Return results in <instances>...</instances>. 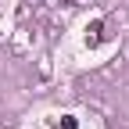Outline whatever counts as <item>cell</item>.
<instances>
[{
    "label": "cell",
    "instance_id": "obj_1",
    "mask_svg": "<svg viewBox=\"0 0 129 129\" xmlns=\"http://www.w3.org/2000/svg\"><path fill=\"white\" fill-rule=\"evenodd\" d=\"M101 29H104V22H93V25L86 29V32H90V36H86V40H90V47H97V43H101Z\"/></svg>",
    "mask_w": 129,
    "mask_h": 129
},
{
    "label": "cell",
    "instance_id": "obj_2",
    "mask_svg": "<svg viewBox=\"0 0 129 129\" xmlns=\"http://www.w3.org/2000/svg\"><path fill=\"white\" fill-rule=\"evenodd\" d=\"M75 125H79V122H75L72 115H64V122H61V129H75Z\"/></svg>",
    "mask_w": 129,
    "mask_h": 129
}]
</instances>
